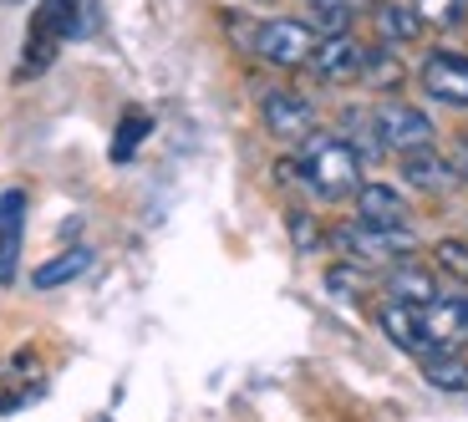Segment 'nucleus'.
I'll use <instances>...</instances> for the list:
<instances>
[{
  "label": "nucleus",
  "instance_id": "27",
  "mask_svg": "<svg viewBox=\"0 0 468 422\" xmlns=\"http://www.w3.org/2000/svg\"><path fill=\"white\" fill-rule=\"evenodd\" d=\"M0 5H21V0H0Z\"/></svg>",
  "mask_w": 468,
  "mask_h": 422
},
{
  "label": "nucleus",
  "instance_id": "22",
  "mask_svg": "<svg viewBox=\"0 0 468 422\" xmlns=\"http://www.w3.org/2000/svg\"><path fill=\"white\" fill-rule=\"evenodd\" d=\"M412 11L422 16V26H463L468 16V0H412Z\"/></svg>",
  "mask_w": 468,
  "mask_h": 422
},
{
  "label": "nucleus",
  "instance_id": "21",
  "mask_svg": "<svg viewBox=\"0 0 468 422\" xmlns=\"http://www.w3.org/2000/svg\"><path fill=\"white\" fill-rule=\"evenodd\" d=\"M433 265L453 285H463V290H468V239H438V245H433Z\"/></svg>",
  "mask_w": 468,
  "mask_h": 422
},
{
  "label": "nucleus",
  "instance_id": "25",
  "mask_svg": "<svg viewBox=\"0 0 468 422\" xmlns=\"http://www.w3.org/2000/svg\"><path fill=\"white\" fill-rule=\"evenodd\" d=\"M311 11L321 16V26H326V36L331 31H346V21H351V0H305Z\"/></svg>",
  "mask_w": 468,
  "mask_h": 422
},
{
  "label": "nucleus",
  "instance_id": "17",
  "mask_svg": "<svg viewBox=\"0 0 468 422\" xmlns=\"http://www.w3.org/2000/svg\"><path fill=\"white\" fill-rule=\"evenodd\" d=\"M422 382L438 392H468V362L458 352H433V356H422Z\"/></svg>",
  "mask_w": 468,
  "mask_h": 422
},
{
  "label": "nucleus",
  "instance_id": "2",
  "mask_svg": "<svg viewBox=\"0 0 468 422\" xmlns=\"http://www.w3.org/2000/svg\"><path fill=\"white\" fill-rule=\"evenodd\" d=\"M97 31V0H41L31 16V51H26V71L47 67L67 41H82Z\"/></svg>",
  "mask_w": 468,
  "mask_h": 422
},
{
  "label": "nucleus",
  "instance_id": "24",
  "mask_svg": "<svg viewBox=\"0 0 468 422\" xmlns=\"http://www.w3.org/2000/svg\"><path fill=\"white\" fill-rule=\"evenodd\" d=\"M285 229H291V239H295V249H301V255H311V249H321V224L311 219V214L291 209V214H285Z\"/></svg>",
  "mask_w": 468,
  "mask_h": 422
},
{
  "label": "nucleus",
  "instance_id": "11",
  "mask_svg": "<svg viewBox=\"0 0 468 422\" xmlns=\"http://www.w3.org/2000/svg\"><path fill=\"white\" fill-rule=\"evenodd\" d=\"M402 178H408L418 194H453L458 188V174H453V164H448L438 148H412V153H402Z\"/></svg>",
  "mask_w": 468,
  "mask_h": 422
},
{
  "label": "nucleus",
  "instance_id": "9",
  "mask_svg": "<svg viewBox=\"0 0 468 422\" xmlns=\"http://www.w3.org/2000/svg\"><path fill=\"white\" fill-rule=\"evenodd\" d=\"M377 326H382V336L392 341L398 352H408L412 362L443 352V346L428 336V326H422V316H418V305H408V301H387L382 311H377Z\"/></svg>",
  "mask_w": 468,
  "mask_h": 422
},
{
  "label": "nucleus",
  "instance_id": "10",
  "mask_svg": "<svg viewBox=\"0 0 468 422\" xmlns=\"http://www.w3.org/2000/svg\"><path fill=\"white\" fill-rule=\"evenodd\" d=\"M418 316H422V326H428V336L443 346V352H458L468 341V290H458V295H438V301H428V305H418Z\"/></svg>",
  "mask_w": 468,
  "mask_h": 422
},
{
  "label": "nucleus",
  "instance_id": "4",
  "mask_svg": "<svg viewBox=\"0 0 468 422\" xmlns=\"http://www.w3.org/2000/svg\"><path fill=\"white\" fill-rule=\"evenodd\" d=\"M316 26L295 21V16H275V21H260L255 36H250V51H255L260 61H270V67H305L311 61V51H316Z\"/></svg>",
  "mask_w": 468,
  "mask_h": 422
},
{
  "label": "nucleus",
  "instance_id": "20",
  "mask_svg": "<svg viewBox=\"0 0 468 422\" xmlns=\"http://www.w3.org/2000/svg\"><path fill=\"white\" fill-rule=\"evenodd\" d=\"M153 132V118L148 112H128V118L117 122V138H112V164H128L133 153H138V142Z\"/></svg>",
  "mask_w": 468,
  "mask_h": 422
},
{
  "label": "nucleus",
  "instance_id": "6",
  "mask_svg": "<svg viewBox=\"0 0 468 422\" xmlns=\"http://www.w3.org/2000/svg\"><path fill=\"white\" fill-rule=\"evenodd\" d=\"M362 61H367V47L356 41L351 31H331L316 41V51H311V77L326 87H351V82H362Z\"/></svg>",
  "mask_w": 468,
  "mask_h": 422
},
{
  "label": "nucleus",
  "instance_id": "5",
  "mask_svg": "<svg viewBox=\"0 0 468 422\" xmlns=\"http://www.w3.org/2000/svg\"><path fill=\"white\" fill-rule=\"evenodd\" d=\"M372 128L382 138V148L392 153H412V148H433V118L412 102H398V97H387V102L372 107Z\"/></svg>",
  "mask_w": 468,
  "mask_h": 422
},
{
  "label": "nucleus",
  "instance_id": "8",
  "mask_svg": "<svg viewBox=\"0 0 468 422\" xmlns=\"http://www.w3.org/2000/svg\"><path fill=\"white\" fill-rule=\"evenodd\" d=\"M260 118H265V128L285 142H305L316 132V107L305 102L301 92H285V87L260 97Z\"/></svg>",
  "mask_w": 468,
  "mask_h": 422
},
{
  "label": "nucleus",
  "instance_id": "1",
  "mask_svg": "<svg viewBox=\"0 0 468 422\" xmlns=\"http://www.w3.org/2000/svg\"><path fill=\"white\" fill-rule=\"evenodd\" d=\"M301 184L326 204L356 199V188H362V158H356V148L346 138L316 128L301 148Z\"/></svg>",
  "mask_w": 468,
  "mask_h": 422
},
{
  "label": "nucleus",
  "instance_id": "26",
  "mask_svg": "<svg viewBox=\"0 0 468 422\" xmlns=\"http://www.w3.org/2000/svg\"><path fill=\"white\" fill-rule=\"evenodd\" d=\"M448 164H453L458 184H468V142H458V148H453V158H448Z\"/></svg>",
  "mask_w": 468,
  "mask_h": 422
},
{
  "label": "nucleus",
  "instance_id": "23",
  "mask_svg": "<svg viewBox=\"0 0 468 422\" xmlns=\"http://www.w3.org/2000/svg\"><path fill=\"white\" fill-rule=\"evenodd\" d=\"M326 290L341 295V301H351V295L367 290V270H362V265H351V259H346V265H331V270H326Z\"/></svg>",
  "mask_w": 468,
  "mask_h": 422
},
{
  "label": "nucleus",
  "instance_id": "19",
  "mask_svg": "<svg viewBox=\"0 0 468 422\" xmlns=\"http://www.w3.org/2000/svg\"><path fill=\"white\" fill-rule=\"evenodd\" d=\"M341 122H346V128H341L336 138H346L351 148H356V158H362V164L382 153V138H377V128H372V112H362V107H351V112H346Z\"/></svg>",
  "mask_w": 468,
  "mask_h": 422
},
{
  "label": "nucleus",
  "instance_id": "14",
  "mask_svg": "<svg viewBox=\"0 0 468 422\" xmlns=\"http://www.w3.org/2000/svg\"><path fill=\"white\" fill-rule=\"evenodd\" d=\"M387 290H392V301H408V305H428L438 301V275L433 270H422L418 259H402V265H392L387 270Z\"/></svg>",
  "mask_w": 468,
  "mask_h": 422
},
{
  "label": "nucleus",
  "instance_id": "3",
  "mask_svg": "<svg viewBox=\"0 0 468 422\" xmlns=\"http://www.w3.org/2000/svg\"><path fill=\"white\" fill-rule=\"evenodd\" d=\"M331 239H336V249L351 265H362V270H392V265L412 259V249H418V235H412L408 224H402V229H382V224L351 219V224H341Z\"/></svg>",
  "mask_w": 468,
  "mask_h": 422
},
{
  "label": "nucleus",
  "instance_id": "16",
  "mask_svg": "<svg viewBox=\"0 0 468 422\" xmlns=\"http://www.w3.org/2000/svg\"><path fill=\"white\" fill-rule=\"evenodd\" d=\"M87 265H92V249L71 245V249H61V255H51L47 265H36L31 285H36V290H61V285H71L77 275H87Z\"/></svg>",
  "mask_w": 468,
  "mask_h": 422
},
{
  "label": "nucleus",
  "instance_id": "7",
  "mask_svg": "<svg viewBox=\"0 0 468 422\" xmlns=\"http://www.w3.org/2000/svg\"><path fill=\"white\" fill-rule=\"evenodd\" d=\"M422 92L443 107H468V57L463 51H428L418 67Z\"/></svg>",
  "mask_w": 468,
  "mask_h": 422
},
{
  "label": "nucleus",
  "instance_id": "13",
  "mask_svg": "<svg viewBox=\"0 0 468 422\" xmlns=\"http://www.w3.org/2000/svg\"><path fill=\"white\" fill-rule=\"evenodd\" d=\"M356 219L382 224V229H402L408 224V199L392 184H362L356 188Z\"/></svg>",
  "mask_w": 468,
  "mask_h": 422
},
{
  "label": "nucleus",
  "instance_id": "18",
  "mask_svg": "<svg viewBox=\"0 0 468 422\" xmlns=\"http://www.w3.org/2000/svg\"><path fill=\"white\" fill-rule=\"evenodd\" d=\"M362 82H367V87H377V92H392V87H402V61H398V47H367Z\"/></svg>",
  "mask_w": 468,
  "mask_h": 422
},
{
  "label": "nucleus",
  "instance_id": "12",
  "mask_svg": "<svg viewBox=\"0 0 468 422\" xmlns=\"http://www.w3.org/2000/svg\"><path fill=\"white\" fill-rule=\"evenodd\" d=\"M21 229H26V194H21V188H11V194H0V285L16 280Z\"/></svg>",
  "mask_w": 468,
  "mask_h": 422
},
{
  "label": "nucleus",
  "instance_id": "15",
  "mask_svg": "<svg viewBox=\"0 0 468 422\" xmlns=\"http://www.w3.org/2000/svg\"><path fill=\"white\" fill-rule=\"evenodd\" d=\"M377 36H382V47H412L422 36V16L412 11V0H382L377 5Z\"/></svg>",
  "mask_w": 468,
  "mask_h": 422
}]
</instances>
